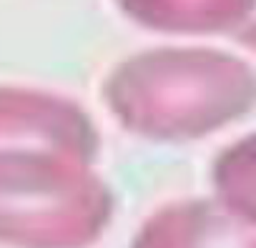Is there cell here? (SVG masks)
I'll use <instances>...</instances> for the list:
<instances>
[{
  "label": "cell",
  "mask_w": 256,
  "mask_h": 248,
  "mask_svg": "<svg viewBox=\"0 0 256 248\" xmlns=\"http://www.w3.org/2000/svg\"><path fill=\"white\" fill-rule=\"evenodd\" d=\"M108 188L83 161L0 153V241L18 248H83L110 218Z\"/></svg>",
  "instance_id": "7a4b0ae2"
},
{
  "label": "cell",
  "mask_w": 256,
  "mask_h": 248,
  "mask_svg": "<svg viewBox=\"0 0 256 248\" xmlns=\"http://www.w3.org/2000/svg\"><path fill=\"white\" fill-rule=\"evenodd\" d=\"M214 183L228 211L256 223V136L238 141L218 158Z\"/></svg>",
  "instance_id": "8992f818"
},
{
  "label": "cell",
  "mask_w": 256,
  "mask_h": 248,
  "mask_svg": "<svg viewBox=\"0 0 256 248\" xmlns=\"http://www.w3.org/2000/svg\"><path fill=\"white\" fill-rule=\"evenodd\" d=\"M103 95L134 133L186 141L248 113L256 103V75L226 53L166 48L120 63L106 80Z\"/></svg>",
  "instance_id": "6da1fadb"
},
{
  "label": "cell",
  "mask_w": 256,
  "mask_h": 248,
  "mask_svg": "<svg viewBox=\"0 0 256 248\" xmlns=\"http://www.w3.org/2000/svg\"><path fill=\"white\" fill-rule=\"evenodd\" d=\"M134 248H256V223L211 203H184L154 216Z\"/></svg>",
  "instance_id": "277c9868"
},
{
  "label": "cell",
  "mask_w": 256,
  "mask_h": 248,
  "mask_svg": "<svg viewBox=\"0 0 256 248\" xmlns=\"http://www.w3.org/2000/svg\"><path fill=\"white\" fill-rule=\"evenodd\" d=\"M58 153L88 163L98 136L80 108L30 90L0 88V153Z\"/></svg>",
  "instance_id": "3957f363"
},
{
  "label": "cell",
  "mask_w": 256,
  "mask_h": 248,
  "mask_svg": "<svg viewBox=\"0 0 256 248\" xmlns=\"http://www.w3.org/2000/svg\"><path fill=\"white\" fill-rule=\"evenodd\" d=\"M136 23L166 33H221L241 28L256 0H118Z\"/></svg>",
  "instance_id": "5b68a950"
},
{
  "label": "cell",
  "mask_w": 256,
  "mask_h": 248,
  "mask_svg": "<svg viewBox=\"0 0 256 248\" xmlns=\"http://www.w3.org/2000/svg\"><path fill=\"white\" fill-rule=\"evenodd\" d=\"M238 40L248 48H256V5H254V13L248 15V20L238 28Z\"/></svg>",
  "instance_id": "52a82bcc"
}]
</instances>
